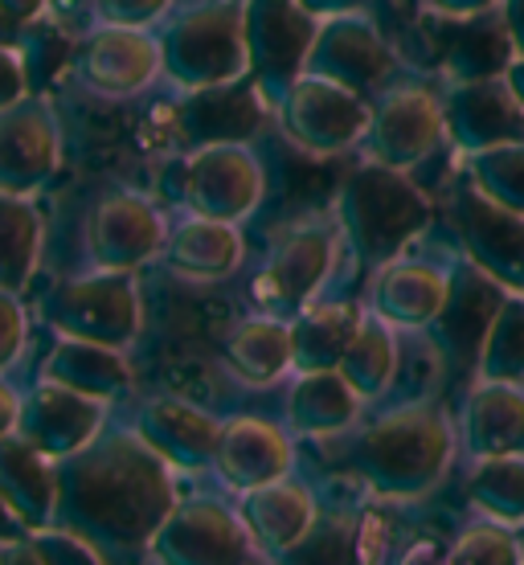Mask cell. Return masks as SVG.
Returning <instances> with one entry per match:
<instances>
[{"instance_id":"1","label":"cell","mask_w":524,"mask_h":565,"mask_svg":"<svg viewBox=\"0 0 524 565\" xmlns=\"http://www.w3.org/2000/svg\"><path fill=\"white\" fill-rule=\"evenodd\" d=\"M177 500V467L131 426H103L83 451L57 463V524L78 529L107 557L148 550Z\"/></svg>"},{"instance_id":"2","label":"cell","mask_w":524,"mask_h":565,"mask_svg":"<svg viewBox=\"0 0 524 565\" xmlns=\"http://www.w3.org/2000/svg\"><path fill=\"white\" fill-rule=\"evenodd\" d=\"M451 463V426L435 406H402L368 423L353 443V471L385 500L430 492Z\"/></svg>"},{"instance_id":"3","label":"cell","mask_w":524,"mask_h":565,"mask_svg":"<svg viewBox=\"0 0 524 565\" xmlns=\"http://www.w3.org/2000/svg\"><path fill=\"white\" fill-rule=\"evenodd\" d=\"M164 78L181 95L246 83V29L242 0H193L172 9L160 29Z\"/></svg>"},{"instance_id":"4","label":"cell","mask_w":524,"mask_h":565,"mask_svg":"<svg viewBox=\"0 0 524 565\" xmlns=\"http://www.w3.org/2000/svg\"><path fill=\"white\" fill-rule=\"evenodd\" d=\"M336 217H341L344 242L356 250V258L368 267H382L385 258H394L426 226L430 210L418 198V189L402 177V169H389L382 160H365L341 184Z\"/></svg>"},{"instance_id":"5","label":"cell","mask_w":524,"mask_h":565,"mask_svg":"<svg viewBox=\"0 0 524 565\" xmlns=\"http://www.w3.org/2000/svg\"><path fill=\"white\" fill-rule=\"evenodd\" d=\"M341 250L344 226L336 217V205L303 213L291 226H284L270 238V250L255 275L258 311H275V316L291 320L296 311L316 303L341 263Z\"/></svg>"},{"instance_id":"6","label":"cell","mask_w":524,"mask_h":565,"mask_svg":"<svg viewBox=\"0 0 524 565\" xmlns=\"http://www.w3.org/2000/svg\"><path fill=\"white\" fill-rule=\"evenodd\" d=\"M42 324L54 337H78L111 349H131L143 332V296L136 270H86L57 282L42 299Z\"/></svg>"},{"instance_id":"7","label":"cell","mask_w":524,"mask_h":565,"mask_svg":"<svg viewBox=\"0 0 524 565\" xmlns=\"http://www.w3.org/2000/svg\"><path fill=\"white\" fill-rule=\"evenodd\" d=\"M316 21L299 0H242L246 29V83L255 86L263 111L275 115L291 90L316 38Z\"/></svg>"},{"instance_id":"8","label":"cell","mask_w":524,"mask_h":565,"mask_svg":"<svg viewBox=\"0 0 524 565\" xmlns=\"http://www.w3.org/2000/svg\"><path fill=\"white\" fill-rule=\"evenodd\" d=\"M263 198H267V169H263L258 152L246 140L197 143L193 156L184 160V213L242 226L246 217L258 213Z\"/></svg>"},{"instance_id":"9","label":"cell","mask_w":524,"mask_h":565,"mask_svg":"<svg viewBox=\"0 0 524 565\" xmlns=\"http://www.w3.org/2000/svg\"><path fill=\"white\" fill-rule=\"evenodd\" d=\"M143 557L164 565H229L263 557V553L250 541L238 504L217 495H189V500H177L169 516L160 521Z\"/></svg>"},{"instance_id":"10","label":"cell","mask_w":524,"mask_h":565,"mask_svg":"<svg viewBox=\"0 0 524 565\" xmlns=\"http://www.w3.org/2000/svg\"><path fill=\"white\" fill-rule=\"evenodd\" d=\"M368 107L365 95H356L341 83H328L320 74H299L284 103L275 107V119L299 152L308 156H344L349 148L365 140L368 131Z\"/></svg>"},{"instance_id":"11","label":"cell","mask_w":524,"mask_h":565,"mask_svg":"<svg viewBox=\"0 0 524 565\" xmlns=\"http://www.w3.org/2000/svg\"><path fill=\"white\" fill-rule=\"evenodd\" d=\"M74 78L86 95L124 103L164 78V50L157 29L95 21L74 50Z\"/></svg>"},{"instance_id":"12","label":"cell","mask_w":524,"mask_h":565,"mask_svg":"<svg viewBox=\"0 0 524 565\" xmlns=\"http://www.w3.org/2000/svg\"><path fill=\"white\" fill-rule=\"evenodd\" d=\"M169 213L152 198L136 189H111L103 193L83 226L86 267L95 270H140L160 258L169 238Z\"/></svg>"},{"instance_id":"13","label":"cell","mask_w":524,"mask_h":565,"mask_svg":"<svg viewBox=\"0 0 524 565\" xmlns=\"http://www.w3.org/2000/svg\"><path fill=\"white\" fill-rule=\"evenodd\" d=\"M66 156L62 119L45 99L25 95L0 111V193L38 198Z\"/></svg>"},{"instance_id":"14","label":"cell","mask_w":524,"mask_h":565,"mask_svg":"<svg viewBox=\"0 0 524 565\" xmlns=\"http://www.w3.org/2000/svg\"><path fill=\"white\" fill-rule=\"evenodd\" d=\"M389 71H394V54L382 42V33L368 21L365 9L324 17L316 25L303 74H320L328 83H341L356 95H368L373 86H382L389 78Z\"/></svg>"},{"instance_id":"15","label":"cell","mask_w":524,"mask_h":565,"mask_svg":"<svg viewBox=\"0 0 524 565\" xmlns=\"http://www.w3.org/2000/svg\"><path fill=\"white\" fill-rule=\"evenodd\" d=\"M107 418H111V402L38 377V385L21 397L17 435L33 443L42 455H50L54 463H62L74 451H83L86 443L107 426Z\"/></svg>"},{"instance_id":"16","label":"cell","mask_w":524,"mask_h":565,"mask_svg":"<svg viewBox=\"0 0 524 565\" xmlns=\"http://www.w3.org/2000/svg\"><path fill=\"white\" fill-rule=\"evenodd\" d=\"M210 471L238 495L270 480H284L296 471V435L270 418H250V414L229 418L222 423Z\"/></svg>"},{"instance_id":"17","label":"cell","mask_w":524,"mask_h":565,"mask_svg":"<svg viewBox=\"0 0 524 565\" xmlns=\"http://www.w3.org/2000/svg\"><path fill=\"white\" fill-rule=\"evenodd\" d=\"M131 430L160 455L169 459L177 471H210L213 451H217V435H222V418H213L210 411H201L193 402L172 394H157L136 406Z\"/></svg>"},{"instance_id":"18","label":"cell","mask_w":524,"mask_h":565,"mask_svg":"<svg viewBox=\"0 0 524 565\" xmlns=\"http://www.w3.org/2000/svg\"><path fill=\"white\" fill-rule=\"evenodd\" d=\"M238 512L263 557H287L299 541L312 537L316 516H320L316 492L303 480H296V471L284 480H270L263 488L242 492Z\"/></svg>"},{"instance_id":"19","label":"cell","mask_w":524,"mask_h":565,"mask_svg":"<svg viewBox=\"0 0 524 565\" xmlns=\"http://www.w3.org/2000/svg\"><path fill=\"white\" fill-rule=\"evenodd\" d=\"M442 131L439 103L426 90H394L385 95L373 115H368L365 148L368 160H382L389 169H414L423 160Z\"/></svg>"},{"instance_id":"20","label":"cell","mask_w":524,"mask_h":565,"mask_svg":"<svg viewBox=\"0 0 524 565\" xmlns=\"http://www.w3.org/2000/svg\"><path fill=\"white\" fill-rule=\"evenodd\" d=\"M160 258H164V270L184 282H222L238 275L246 263V238L234 222L184 213L177 226H169Z\"/></svg>"},{"instance_id":"21","label":"cell","mask_w":524,"mask_h":565,"mask_svg":"<svg viewBox=\"0 0 524 565\" xmlns=\"http://www.w3.org/2000/svg\"><path fill=\"white\" fill-rule=\"evenodd\" d=\"M365 397L356 394L341 369L296 373L284 402V426L296 438H332L353 430Z\"/></svg>"},{"instance_id":"22","label":"cell","mask_w":524,"mask_h":565,"mask_svg":"<svg viewBox=\"0 0 524 565\" xmlns=\"http://www.w3.org/2000/svg\"><path fill=\"white\" fill-rule=\"evenodd\" d=\"M0 509L25 529L57 521V463L17 430L0 438Z\"/></svg>"},{"instance_id":"23","label":"cell","mask_w":524,"mask_h":565,"mask_svg":"<svg viewBox=\"0 0 524 565\" xmlns=\"http://www.w3.org/2000/svg\"><path fill=\"white\" fill-rule=\"evenodd\" d=\"M222 361L234 382L250 390L279 385L291 373V320L275 311H250L229 324L222 340Z\"/></svg>"},{"instance_id":"24","label":"cell","mask_w":524,"mask_h":565,"mask_svg":"<svg viewBox=\"0 0 524 565\" xmlns=\"http://www.w3.org/2000/svg\"><path fill=\"white\" fill-rule=\"evenodd\" d=\"M447 291L451 287L442 270L406 258H385L368 287V311H377L394 328H423L442 311Z\"/></svg>"},{"instance_id":"25","label":"cell","mask_w":524,"mask_h":565,"mask_svg":"<svg viewBox=\"0 0 524 565\" xmlns=\"http://www.w3.org/2000/svg\"><path fill=\"white\" fill-rule=\"evenodd\" d=\"M38 377L78 390V394L103 397V402H119L136 382L128 349H111V344H95V340L78 337H57Z\"/></svg>"},{"instance_id":"26","label":"cell","mask_w":524,"mask_h":565,"mask_svg":"<svg viewBox=\"0 0 524 565\" xmlns=\"http://www.w3.org/2000/svg\"><path fill=\"white\" fill-rule=\"evenodd\" d=\"M365 311L349 299L332 303H308L291 316V373H312V369H336L344 349L353 340L356 324Z\"/></svg>"},{"instance_id":"27","label":"cell","mask_w":524,"mask_h":565,"mask_svg":"<svg viewBox=\"0 0 524 565\" xmlns=\"http://www.w3.org/2000/svg\"><path fill=\"white\" fill-rule=\"evenodd\" d=\"M45 250V217L38 198L0 193V287L21 291L33 282Z\"/></svg>"},{"instance_id":"28","label":"cell","mask_w":524,"mask_h":565,"mask_svg":"<svg viewBox=\"0 0 524 565\" xmlns=\"http://www.w3.org/2000/svg\"><path fill=\"white\" fill-rule=\"evenodd\" d=\"M349 377L356 394L365 397H382L397 377V337L394 324L382 320L377 311H365L361 324H356L349 349H344L341 365H336Z\"/></svg>"},{"instance_id":"29","label":"cell","mask_w":524,"mask_h":565,"mask_svg":"<svg viewBox=\"0 0 524 565\" xmlns=\"http://www.w3.org/2000/svg\"><path fill=\"white\" fill-rule=\"evenodd\" d=\"M0 557H21V562H107L103 545L83 537L71 524H42V529H25V537L17 545H0Z\"/></svg>"},{"instance_id":"30","label":"cell","mask_w":524,"mask_h":565,"mask_svg":"<svg viewBox=\"0 0 524 565\" xmlns=\"http://www.w3.org/2000/svg\"><path fill=\"white\" fill-rule=\"evenodd\" d=\"M25 349H29V308L21 303V291L0 287V373L17 369Z\"/></svg>"},{"instance_id":"31","label":"cell","mask_w":524,"mask_h":565,"mask_svg":"<svg viewBox=\"0 0 524 565\" xmlns=\"http://www.w3.org/2000/svg\"><path fill=\"white\" fill-rule=\"evenodd\" d=\"M177 0H95V17L111 25H140L157 29L172 13Z\"/></svg>"},{"instance_id":"32","label":"cell","mask_w":524,"mask_h":565,"mask_svg":"<svg viewBox=\"0 0 524 565\" xmlns=\"http://www.w3.org/2000/svg\"><path fill=\"white\" fill-rule=\"evenodd\" d=\"M512 541L500 529H471L451 550V557H512Z\"/></svg>"},{"instance_id":"33","label":"cell","mask_w":524,"mask_h":565,"mask_svg":"<svg viewBox=\"0 0 524 565\" xmlns=\"http://www.w3.org/2000/svg\"><path fill=\"white\" fill-rule=\"evenodd\" d=\"M29 95V71L21 50H0V111Z\"/></svg>"},{"instance_id":"34","label":"cell","mask_w":524,"mask_h":565,"mask_svg":"<svg viewBox=\"0 0 524 565\" xmlns=\"http://www.w3.org/2000/svg\"><path fill=\"white\" fill-rule=\"evenodd\" d=\"M21 390L9 382V373H0V438L13 435L17 423H21Z\"/></svg>"},{"instance_id":"35","label":"cell","mask_w":524,"mask_h":565,"mask_svg":"<svg viewBox=\"0 0 524 565\" xmlns=\"http://www.w3.org/2000/svg\"><path fill=\"white\" fill-rule=\"evenodd\" d=\"M316 21H324V17H341V13H356V9H365L368 0H299Z\"/></svg>"},{"instance_id":"36","label":"cell","mask_w":524,"mask_h":565,"mask_svg":"<svg viewBox=\"0 0 524 565\" xmlns=\"http://www.w3.org/2000/svg\"><path fill=\"white\" fill-rule=\"evenodd\" d=\"M29 25L25 21H17L4 4H0V50H21V42H25Z\"/></svg>"},{"instance_id":"37","label":"cell","mask_w":524,"mask_h":565,"mask_svg":"<svg viewBox=\"0 0 524 565\" xmlns=\"http://www.w3.org/2000/svg\"><path fill=\"white\" fill-rule=\"evenodd\" d=\"M0 4H4V9L17 17V21H25L29 29L38 25L45 13H50V0H0Z\"/></svg>"},{"instance_id":"38","label":"cell","mask_w":524,"mask_h":565,"mask_svg":"<svg viewBox=\"0 0 524 565\" xmlns=\"http://www.w3.org/2000/svg\"><path fill=\"white\" fill-rule=\"evenodd\" d=\"M488 0H430V9H439V13H455V17H463V13H480Z\"/></svg>"}]
</instances>
